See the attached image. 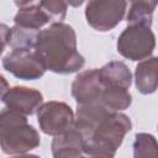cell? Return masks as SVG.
I'll list each match as a JSON object with an SVG mask.
<instances>
[{
	"mask_svg": "<svg viewBox=\"0 0 158 158\" xmlns=\"http://www.w3.org/2000/svg\"><path fill=\"white\" fill-rule=\"evenodd\" d=\"M135 84L143 95H149L158 89V56L138 62L135 69Z\"/></svg>",
	"mask_w": 158,
	"mask_h": 158,
	"instance_id": "7c38bea8",
	"label": "cell"
},
{
	"mask_svg": "<svg viewBox=\"0 0 158 158\" xmlns=\"http://www.w3.org/2000/svg\"><path fill=\"white\" fill-rule=\"evenodd\" d=\"M158 6V1L151 0H138L130 2V9L126 16L127 25H141V26H152L153 12Z\"/></svg>",
	"mask_w": 158,
	"mask_h": 158,
	"instance_id": "5bb4252c",
	"label": "cell"
},
{
	"mask_svg": "<svg viewBox=\"0 0 158 158\" xmlns=\"http://www.w3.org/2000/svg\"><path fill=\"white\" fill-rule=\"evenodd\" d=\"M15 5L19 7L14 17L15 25L36 32H40L48 23L63 22L68 9V2L54 0H22L15 1Z\"/></svg>",
	"mask_w": 158,
	"mask_h": 158,
	"instance_id": "277c9868",
	"label": "cell"
},
{
	"mask_svg": "<svg viewBox=\"0 0 158 158\" xmlns=\"http://www.w3.org/2000/svg\"><path fill=\"white\" fill-rule=\"evenodd\" d=\"M11 158H41L40 156H37V154H17V156H14V157H11Z\"/></svg>",
	"mask_w": 158,
	"mask_h": 158,
	"instance_id": "ac0fdd59",
	"label": "cell"
},
{
	"mask_svg": "<svg viewBox=\"0 0 158 158\" xmlns=\"http://www.w3.org/2000/svg\"><path fill=\"white\" fill-rule=\"evenodd\" d=\"M79 158H99V157H91V156H80Z\"/></svg>",
	"mask_w": 158,
	"mask_h": 158,
	"instance_id": "d6986e66",
	"label": "cell"
},
{
	"mask_svg": "<svg viewBox=\"0 0 158 158\" xmlns=\"http://www.w3.org/2000/svg\"><path fill=\"white\" fill-rule=\"evenodd\" d=\"M37 122L43 133L56 137L74 127L75 115L68 104L52 100L38 109Z\"/></svg>",
	"mask_w": 158,
	"mask_h": 158,
	"instance_id": "ba28073f",
	"label": "cell"
},
{
	"mask_svg": "<svg viewBox=\"0 0 158 158\" xmlns=\"http://www.w3.org/2000/svg\"><path fill=\"white\" fill-rule=\"evenodd\" d=\"M2 68L17 79L37 80L43 77L47 68L36 48H17L2 57Z\"/></svg>",
	"mask_w": 158,
	"mask_h": 158,
	"instance_id": "8992f818",
	"label": "cell"
},
{
	"mask_svg": "<svg viewBox=\"0 0 158 158\" xmlns=\"http://www.w3.org/2000/svg\"><path fill=\"white\" fill-rule=\"evenodd\" d=\"M99 70V79L106 88L130 89L132 84V73L128 67L120 60H111Z\"/></svg>",
	"mask_w": 158,
	"mask_h": 158,
	"instance_id": "4fadbf2b",
	"label": "cell"
},
{
	"mask_svg": "<svg viewBox=\"0 0 158 158\" xmlns=\"http://www.w3.org/2000/svg\"><path fill=\"white\" fill-rule=\"evenodd\" d=\"M156 47V36L151 27L127 25L116 42L117 52L132 62L144 60L151 57Z\"/></svg>",
	"mask_w": 158,
	"mask_h": 158,
	"instance_id": "5b68a950",
	"label": "cell"
},
{
	"mask_svg": "<svg viewBox=\"0 0 158 158\" xmlns=\"http://www.w3.org/2000/svg\"><path fill=\"white\" fill-rule=\"evenodd\" d=\"M0 143L5 154H26L41 144V137L27 116L4 107L0 114Z\"/></svg>",
	"mask_w": 158,
	"mask_h": 158,
	"instance_id": "3957f363",
	"label": "cell"
},
{
	"mask_svg": "<svg viewBox=\"0 0 158 158\" xmlns=\"http://www.w3.org/2000/svg\"><path fill=\"white\" fill-rule=\"evenodd\" d=\"M11 32V40L9 46L12 49L17 48H36V41L38 32L22 28L20 26H14Z\"/></svg>",
	"mask_w": 158,
	"mask_h": 158,
	"instance_id": "2e32d148",
	"label": "cell"
},
{
	"mask_svg": "<svg viewBox=\"0 0 158 158\" xmlns=\"http://www.w3.org/2000/svg\"><path fill=\"white\" fill-rule=\"evenodd\" d=\"M127 5L125 0H91L85 5L86 22L95 31H111L122 21Z\"/></svg>",
	"mask_w": 158,
	"mask_h": 158,
	"instance_id": "52a82bcc",
	"label": "cell"
},
{
	"mask_svg": "<svg viewBox=\"0 0 158 158\" xmlns=\"http://www.w3.org/2000/svg\"><path fill=\"white\" fill-rule=\"evenodd\" d=\"M0 28H1V42H2L1 51H4V49H5V47L10 43V40H11V32H12V30H11L10 27H7L5 23H1Z\"/></svg>",
	"mask_w": 158,
	"mask_h": 158,
	"instance_id": "e0dca14e",
	"label": "cell"
},
{
	"mask_svg": "<svg viewBox=\"0 0 158 158\" xmlns=\"http://www.w3.org/2000/svg\"><path fill=\"white\" fill-rule=\"evenodd\" d=\"M85 141L74 127L53 138L51 151L53 158H79L84 153Z\"/></svg>",
	"mask_w": 158,
	"mask_h": 158,
	"instance_id": "8fae6325",
	"label": "cell"
},
{
	"mask_svg": "<svg viewBox=\"0 0 158 158\" xmlns=\"http://www.w3.org/2000/svg\"><path fill=\"white\" fill-rule=\"evenodd\" d=\"M132 147L133 158H158V141L151 133H136Z\"/></svg>",
	"mask_w": 158,
	"mask_h": 158,
	"instance_id": "9a60e30c",
	"label": "cell"
},
{
	"mask_svg": "<svg viewBox=\"0 0 158 158\" xmlns=\"http://www.w3.org/2000/svg\"><path fill=\"white\" fill-rule=\"evenodd\" d=\"M36 51L44 60L46 68L56 74H72L79 72L85 58L79 53L77 33L64 22H56L37 35Z\"/></svg>",
	"mask_w": 158,
	"mask_h": 158,
	"instance_id": "6da1fadb",
	"label": "cell"
},
{
	"mask_svg": "<svg viewBox=\"0 0 158 158\" xmlns=\"http://www.w3.org/2000/svg\"><path fill=\"white\" fill-rule=\"evenodd\" d=\"M1 101L6 109L17 111L25 116H31L43 104L42 94L27 86H12L1 94Z\"/></svg>",
	"mask_w": 158,
	"mask_h": 158,
	"instance_id": "30bf717a",
	"label": "cell"
},
{
	"mask_svg": "<svg viewBox=\"0 0 158 158\" xmlns=\"http://www.w3.org/2000/svg\"><path fill=\"white\" fill-rule=\"evenodd\" d=\"M104 85L99 79L96 68L80 72L72 83V96L77 105L101 104ZM102 105V104H101Z\"/></svg>",
	"mask_w": 158,
	"mask_h": 158,
	"instance_id": "9c48e42d",
	"label": "cell"
},
{
	"mask_svg": "<svg viewBox=\"0 0 158 158\" xmlns=\"http://www.w3.org/2000/svg\"><path fill=\"white\" fill-rule=\"evenodd\" d=\"M131 128L132 122L127 115L116 111L110 112L85 139L84 153L91 157L114 158Z\"/></svg>",
	"mask_w": 158,
	"mask_h": 158,
	"instance_id": "7a4b0ae2",
	"label": "cell"
}]
</instances>
